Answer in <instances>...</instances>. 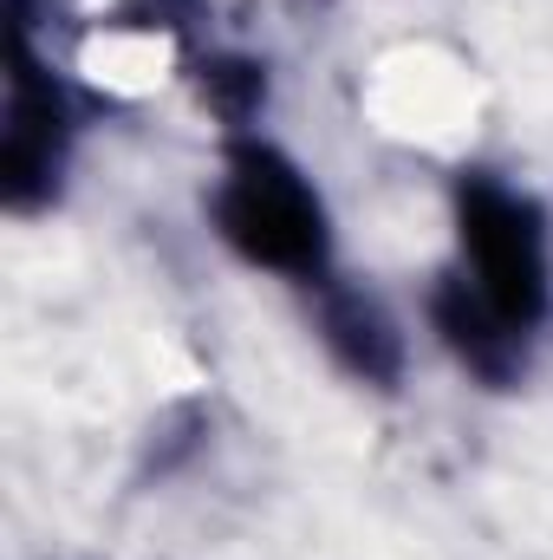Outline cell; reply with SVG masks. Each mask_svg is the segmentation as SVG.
<instances>
[{
    "mask_svg": "<svg viewBox=\"0 0 553 560\" xmlns=\"http://www.w3.org/2000/svg\"><path fill=\"white\" fill-rule=\"evenodd\" d=\"M215 248L261 280L319 293L339 280V222L313 170L268 131L215 138V176L202 189Z\"/></svg>",
    "mask_w": 553,
    "mask_h": 560,
    "instance_id": "obj_1",
    "label": "cell"
},
{
    "mask_svg": "<svg viewBox=\"0 0 553 560\" xmlns=\"http://www.w3.org/2000/svg\"><path fill=\"white\" fill-rule=\"evenodd\" d=\"M449 268L502 319H515L528 339H548L553 215L528 183H515L489 163H469L449 176Z\"/></svg>",
    "mask_w": 553,
    "mask_h": 560,
    "instance_id": "obj_2",
    "label": "cell"
},
{
    "mask_svg": "<svg viewBox=\"0 0 553 560\" xmlns=\"http://www.w3.org/2000/svg\"><path fill=\"white\" fill-rule=\"evenodd\" d=\"M85 112L33 33L26 0H7V98H0V202L13 222L46 215L66 196Z\"/></svg>",
    "mask_w": 553,
    "mask_h": 560,
    "instance_id": "obj_3",
    "label": "cell"
},
{
    "mask_svg": "<svg viewBox=\"0 0 553 560\" xmlns=\"http://www.w3.org/2000/svg\"><path fill=\"white\" fill-rule=\"evenodd\" d=\"M423 326H430V346L482 392H515L541 352V339H528L515 319H502L449 261L423 287Z\"/></svg>",
    "mask_w": 553,
    "mask_h": 560,
    "instance_id": "obj_4",
    "label": "cell"
},
{
    "mask_svg": "<svg viewBox=\"0 0 553 560\" xmlns=\"http://www.w3.org/2000/svg\"><path fill=\"white\" fill-rule=\"evenodd\" d=\"M306 300H313V332H319L326 359L352 385H372V392H398L404 385L411 339H404L398 313L378 293H365V287H352V280L339 275V280H326L319 293H306Z\"/></svg>",
    "mask_w": 553,
    "mask_h": 560,
    "instance_id": "obj_5",
    "label": "cell"
},
{
    "mask_svg": "<svg viewBox=\"0 0 553 560\" xmlns=\"http://www.w3.org/2000/svg\"><path fill=\"white\" fill-rule=\"evenodd\" d=\"M196 92H202V105L215 112L222 138H235V131H268V125H261V112H268V66H255V59H242V52H209V59L196 66Z\"/></svg>",
    "mask_w": 553,
    "mask_h": 560,
    "instance_id": "obj_6",
    "label": "cell"
}]
</instances>
